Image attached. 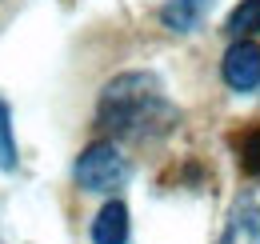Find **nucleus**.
Here are the masks:
<instances>
[{
	"instance_id": "f257e3e1",
	"label": "nucleus",
	"mask_w": 260,
	"mask_h": 244,
	"mask_svg": "<svg viewBox=\"0 0 260 244\" xmlns=\"http://www.w3.org/2000/svg\"><path fill=\"white\" fill-rule=\"evenodd\" d=\"M180 108L168 96L164 80L148 68H132L112 76L96 96V128L108 132V140H160L176 132Z\"/></svg>"
},
{
	"instance_id": "f03ea898",
	"label": "nucleus",
	"mask_w": 260,
	"mask_h": 244,
	"mask_svg": "<svg viewBox=\"0 0 260 244\" xmlns=\"http://www.w3.org/2000/svg\"><path fill=\"white\" fill-rule=\"evenodd\" d=\"M132 176V164L128 156L120 152V144L116 140H108V136H100V140H88L80 156H76V164H72V180L80 192H96V196H112L116 188H124Z\"/></svg>"
},
{
	"instance_id": "7ed1b4c3",
	"label": "nucleus",
	"mask_w": 260,
	"mask_h": 244,
	"mask_svg": "<svg viewBox=\"0 0 260 244\" xmlns=\"http://www.w3.org/2000/svg\"><path fill=\"white\" fill-rule=\"evenodd\" d=\"M212 244H260V188H244L228 204L220 236Z\"/></svg>"
},
{
	"instance_id": "20e7f679",
	"label": "nucleus",
	"mask_w": 260,
	"mask_h": 244,
	"mask_svg": "<svg viewBox=\"0 0 260 244\" xmlns=\"http://www.w3.org/2000/svg\"><path fill=\"white\" fill-rule=\"evenodd\" d=\"M220 80L232 92L260 88V44L256 40H232L220 56Z\"/></svg>"
},
{
	"instance_id": "39448f33",
	"label": "nucleus",
	"mask_w": 260,
	"mask_h": 244,
	"mask_svg": "<svg viewBox=\"0 0 260 244\" xmlns=\"http://www.w3.org/2000/svg\"><path fill=\"white\" fill-rule=\"evenodd\" d=\"M92 244H128L132 240V212L124 200H104L100 212L92 216V228H88Z\"/></svg>"
},
{
	"instance_id": "423d86ee",
	"label": "nucleus",
	"mask_w": 260,
	"mask_h": 244,
	"mask_svg": "<svg viewBox=\"0 0 260 244\" xmlns=\"http://www.w3.org/2000/svg\"><path fill=\"white\" fill-rule=\"evenodd\" d=\"M212 4L216 0H164L160 8H156V20L168 32H176V36H188V32H196L208 20Z\"/></svg>"
},
{
	"instance_id": "0eeeda50",
	"label": "nucleus",
	"mask_w": 260,
	"mask_h": 244,
	"mask_svg": "<svg viewBox=\"0 0 260 244\" xmlns=\"http://www.w3.org/2000/svg\"><path fill=\"white\" fill-rule=\"evenodd\" d=\"M224 32L232 40H252V36H260V0H240L228 12Z\"/></svg>"
},
{
	"instance_id": "6e6552de",
	"label": "nucleus",
	"mask_w": 260,
	"mask_h": 244,
	"mask_svg": "<svg viewBox=\"0 0 260 244\" xmlns=\"http://www.w3.org/2000/svg\"><path fill=\"white\" fill-rule=\"evenodd\" d=\"M232 148H236V164H240V172L252 176V180H260V124H248V128L232 140Z\"/></svg>"
},
{
	"instance_id": "1a4fd4ad",
	"label": "nucleus",
	"mask_w": 260,
	"mask_h": 244,
	"mask_svg": "<svg viewBox=\"0 0 260 244\" xmlns=\"http://www.w3.org/2000/svg\"><path fill=\"white\" fill-rule=\"evenodd\" d=\"M20 152H16V136H12V108L0 100V172H16Z\"/></svg>"
}]
</instances>
